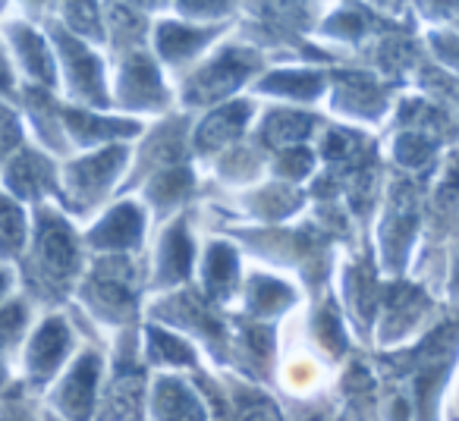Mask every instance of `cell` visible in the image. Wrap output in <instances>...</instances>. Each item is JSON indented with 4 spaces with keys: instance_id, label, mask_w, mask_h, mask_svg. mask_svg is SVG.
I'll use <instances>...</instances> for the list:
<instances>
[{
    "instance_id": "2",
    "label": "cell",
    "mask_w": 459,
    "mask_h": 421,
    "mask_svg": "<svg viewBox=\"0 0 459 421\" xmlns=\"http://www.w3.org/2000/svg\"><path fill=\"white\" fill-rule=\"evenodd\" d=\"M415 189L412 183H396L394 192H390V202H387V214H384V255H390L396 264L403 262L406 255V245H409V224L415 227Z\"/></svg>"
},
{
    "instance_id": "17",
    "label": "cell",
    "mask_w": 459,
    "mask_h": 421,
    "mask_svg": "<svg viewBox=\"0 0 459 421\" xmlns=\"http://www.w3.org/2000/svg\"><path fill=\"white\" fill-rule=\"evenodd\" d=\"M64 349H66V331L57 324V321H51V327H45L39 337V343H35V362H39V368H54V365L64 358Z\"/></svg>"
},
{
    "instance_id": "8",
    "label": "cell",
    "mask_w": 459,
    "mask_h": 421,
    "mask_svg": "<svg viewBox=\"0 0 459 421\" xmlns=\"http://www.w3.org/2000/svg\"><path fill=\"white\" fill-rule=\"evenodd\" d=\"M189 264H192V243H189V233H186V224H173L158 245V283L160 287H170V283L186 280Z\"/></svg>"
},
{
    "instance_id": "7",
    "label": "cell",
    "mask_w": 459,
    "mask_h": 421,
    "mask_svg": "<svg viewBox=\"0 0 459 421\" xmlns=\"http://www.w3.org/2000/svg\"><path fill=\"white\" fill-rule=\"evenodd\" d=\"M154 412H158V421H208L198 396L173 377H164L154 390Z\"/></svg>"
},
{
    "instance_id": "5",
    "label": "cell",
    "mask_w": 459,
    "mask_h": 421,
    "mask_svg": "<svg viewBox=\"0 0 459 421\" xmlns=\"http://www.w3.org/2000/svg\"><path fill=\"white\" fill-rule=\"evenodd\" d=\"M337 82L340 85H337V91H333V107H340L343 114L375 120V116H381V110L387 107V91H384L371 76H362V73H343Z\"/></svg>"
},
{
    "instance_id": "16",
    "label": "cell",
    "mask_w": 459,
    "mask_h": 421,
    "mask_svg": "<svg viewBox=\"0 0 459 421\" xmlns=\"http://www.w3.org/2000/svg\"><path fill=\"white\" fill-rule=\"evenodd\" d=\"M148 349H152L154 362H164V365H195V356H192L189 343L179 337H170L167 331H158L154 327L148 333Z\"/></svg>"
},
{
    "instance_id": "13",
    "label": "cell",
    "mask_w": 459,
    "mask_h": 421,
    "mask_svg": "<svg viewBox=\"0 0 459 421\" xmlns=\"http://www.w3.org/2000/svg\"><path fill=\"white\" fill-rule=\"evenodd\" d=\"M123 160H126V148H110V151L79 164L76 170H73V183L79 185L82 195H98V192H104V185L114 179V173L120 170Z\"/></svg>"
},
{
    "instance_id": "10",
    "label": "cell",
    "mask_w": 459,
    "mask_h": 421,
    "mask_svg": "<svg viewBox=\"0 0 459 421\" xmlns=\"http://www.w3.org/2000/svg\"><path fill=\"white\" fill-rule=\"evenodd\" d=\"M204 283H208V296L214 302H227L237 289V252L223 243L208 245V258H204Z\"/></svg>"
},
{
    "instance_id": "3",
    "label": "cell",
    "mask_w": 459,
    "mask_h": 421,
    "mask_svg": "<svg viewBox=\"0 0 459 421\" xmlns=\"http://www.w3.org/2000/svg\"><path fill=\"white\" fill-rule=\"evenodd\" d=\"M120 95L129 107H164L167 101V89L160 82V73L145 54H133L123 66V79H120Z\"/></svg>"
},
{
    "instance_id": "9",
    "label": "cell",
    "mask_w": 459,
    "mask_h": 421,
    "mask_svg": "<svg viewBox=\"0 0 459 421\" xmlns=\"http://www.w3.org/2000/svg\"><path fill=\"white\" fill-rule=\"evenodd\" d=\"M315 116L306 114H293V110H271L264 116L262 126V139L264 145H271L274 151H287V148H299L302 139L315 133Z\"/></svg>"
},
{
    "instance_id": "4",
    "label": "cell",
    "mask_w": 459,
    "mask_h": 421,
    "mask_svg": "<svg viewBox=\"0 0 459 421\" xmlns=\"http://www.w3.org/2000/svg\"><path fill=\"white\" fill-rule=\"evenodd\" d=\"M249 116H252V104H246V101L223 104V107H217L214 114L204 116L202 126H198L195 148L202 154H211V151H221V148H227L230 142H237L239 135H243Z\"/></svg>"
},
{
    "instance_id": "14",
    "label": "cell",
    "mask_w": 459,
    "mask_h": 421,
    "mask_svg": "<svg viewBox=\"0 0 459 421\" xmlns=\"http://www.w3.org/2000/svg\"><path fill=\"white\" fill-rule=\"evenodd\" d=\"M246 299H249L252 314L264 318V314L283 312V308L293 302V293H290V287H283L281 280H274V277H252L249 296H246Z\"/></svg>"
},
{
    "instance_id": "12",
    "label": "cell",
    "mask_w": 459,
    "mask_h": 421,
    "mask_svg": "<svg viewBox=\"0 0 459 421\" xmlns=\"http://www.w3.org/2000/svg\"><path fill=\"white\" fill-rule=\"evenodd\" d=\"M321 89H325V76H321L318 70H281V73H274V76L264 79V82H258V91L296 98V101L318 98Z\"/></svg>"
},
{
    "instance_id": "20",
    "label": "cell",
    "mask_w": 459,
    "mask_h": 421,
    "mask_svg": "<svg viewBox=\"0 0 459 421\" xmlns=\"http://www.w3.org/2000/svg\"><path fill=\"white\" fill-rule=\"evenodd\" d=\"M434 54L459 73V35H431Z\"/></svg>"
},
{
    "instance_id": "6",
    "label": "cell",
    "mask_w": 459,
    "mask_h": 421,
    "mask_svg": "<svg viewBox=\"0 0 459 421\" xmlns=\"http://www.w3.org/2000/svg\"><path fill=\"white\" fill-rule=\"evenodd\" d=\"M217 35V29L183 26V22H160L158 26V54L167 64H183L195 57L204 45Z\"/></svg>"
},
{
    "instance_id": "18",
    "label": "cell",
    "mask_w": 459,
    "mask_h": 421,
    "mask_svg": "<svg viewBox=\"0 0 459 421\" xmlns=\"http://www.w3.org/2000/svg\"><path fill=\"white\" fill-rule=\"evenodd\" d=\"M396 158H400L403 167L419 170V167H425L428 160L434 158V145L425 139V135L409 133V135H403V139H396Z\"/></svg>"
},
{
    "instance_id": "1",
    "label": "cell",
    "mask_w": 459,
    "mask_h": 421,
    "mask_svg": "<svg viewBox=\"0 0 459 421\" xmlns=\"http://www.w3.org/2000/svg\"><path fill=\"white\" fill-rule=\"evenodd\" d=\"M262 57L252 47H223L217 57H211L198 73H192V79L183 85V101L189 104H211L230 98L252 73L258 70Z\"/></svg>"
},
{
    "instance_id": "15",
    "label": "cell",
    "mask_w": 459,
    "mask_h": 421,
    "mask_svg": "<svg viewBox=\"0 0 459 421\" xmlns=\"http://www.w3.org/2000/svg\"><path fill=\"white\" fill-rule=\"evenodd\" d=\"M192 189V176L189 170H160L158 176H154V183L148 185V195H152V202L158 204V208H173V204H179L186 195H189Z\"/></svg>"
},
{
    "instance_id": "11",
    "label": "cell",
    "mask_w": 459,
    "mask_h": 421,
    "mask_svg": "<svg viewBox=\"0 0 459 421\" xmlns=\"http://www.w3.org/2000/svg\"><path fill=\"white\" fill-rule=\"evenodd\" d=\"M142 236V210L133 208V204H123L104 220L101 227L95 230V243L104 245V249H129L135 245Z\"/></svg>"
},
{
    "instance_id": "19",
    "label": "cell",
    "mask_w": 459,
    "mask_h": 421,
    "mask_svg": "<svg viewBox=\"0 0 459 421\" xmlns=\"http://www.w3.org/2000/svg\"><path fill=\"white\" fill-rule=\"evenodd\" d=\"M312 170V151L308 148H287V151H281V158H277V173L281 176H306V173Z\"/></svg>"
}]
</instances>
